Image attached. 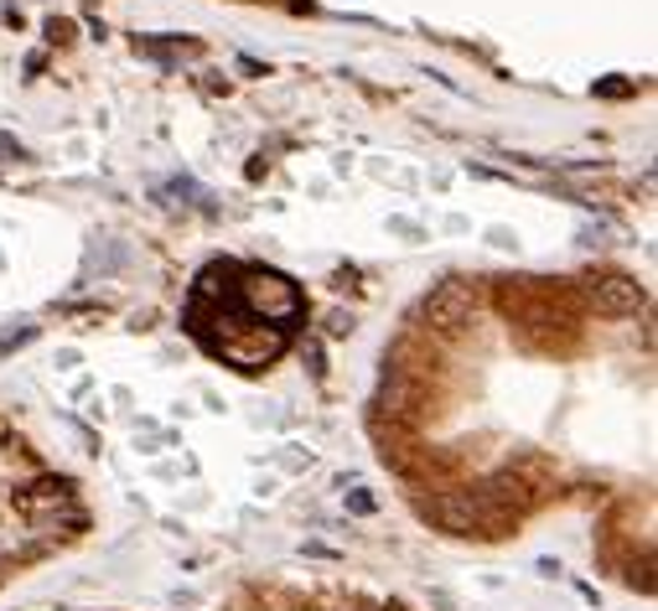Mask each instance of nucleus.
<instances>
[{"instance_id": "obj_5", "label": "nucleus", "mask_w": 658, "mask_h": 611, "mask_svg": "<svg viewBox=\"0 0 658 611\" xmlns=\"http://www.w3.org/2000/svg\"><path fill=\"white\" fill-rule=\"evenodd\" d=\"M415 394H421V389H415V378H404V373L394 369V373L384 378V389H379V409H384V415H404Z\"/></svg>"}, {"instance_id": "obj_1", "label": "nucleus", "mask_w": 658, "mask_h": 611, "mask_svg": "<svg viewBox=\"0 0 658 611\" xmlns=\"http://www.w3.org/2000/svg\"><path fill=\"white\" fill-rule=\"evenodd\" d=\"M238 306L249 316H265V321H295L301 316V291H295L286 275H270V270H255L238 285Z\"/></svg>"}, {"instance_id": "obj_2", "label": "nucleus", "mask_w": 658, "mask_h": 611, "mask_svg": "<svg viewBox=\"0 0 658 611\" xmlns=\"http://www.w3.org/2000/svg\"><path fill=\"white\" fill-rule=\"evenodd\" d=\"M219 348L234 369H265V363H275L286 352V332L280 327H244V332L223 337Z\"/></svg>"}, {"instance_id": "obj_4", "label": "nucleus", "mask_w": 658, "mask_h": 611, "mask_svg": "<svg viewBox=\"0 0 658 611\" xmlns=\"http://www.w3.org/2000/svg\"><path fill=\"white\" fill-rule=\"evenodd\" d=\"M591 306L606 316H638L643 312V285L627 275H602L591 285Z\"/></svg>"}, {"instance_id": "obj_6", "label": "nucleus", "mask_w": 658, "mask_h": 611, "mask_svg": "<svg viewBox=\"0 0 658 611\" xmlns=\"http://www.w3.org/2000/svg\"><path fill=\"white\" fill-rule=\"evenodd\" d=\"M0 156H21V146L11 140V135H0Z\"/></svg>"}, {"instance_id": "obj_3", "label": "nucleus", "mask_w": 658, "mask_h": 611, "mask_svg": "<svg viewBox=\"0 0 658 611\" xmlns=\"http://www.w3.org/2000/svg\"><path fill=\"white\" fill-rule=\"evenodd\" d=\"M472 306H477V291L467 280H440L436 291L425 296L421 316L431 327H440V332H457L461 321H472Z\"/></svg>"}]
</instances>
